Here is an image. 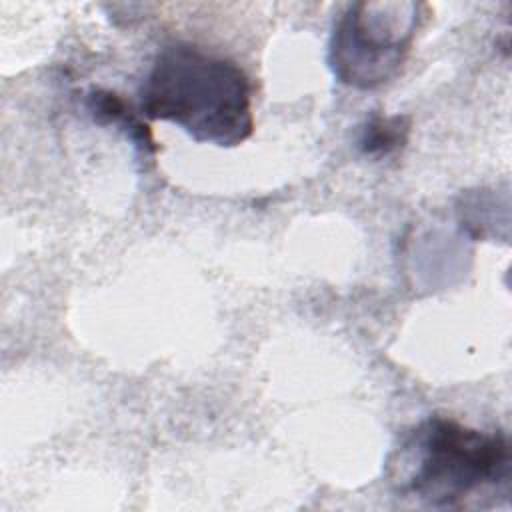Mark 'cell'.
<instances>
[{
    "instance_id": "obj_1",
    "label": "cell",
    "mask_w": 512,
    "mask_h": 512,
    "mask_svg": "<svg viewBox=\"0 0 512 512\" xmlns=\"http://www.w3.org/2000/svg\"><path fill=\"white\" fill-rule=\"evenodd\" d=\"M252 82L230 58L188 42L164 46L140 86V112L192 140L232 148L254 132Z\"/></svg>"
},
{
    "instance_id": "obj_2",
    "label": "cell",
    "mask_w": 512,
    "mask_h": 512,
    "mask_svg": "<svg viewBox=\"0 0 512 512\" xmlns=\"http://www.w3.org/2000/svg\"><path fill=\"white\" fill-rule=\"evenodd\" d=\"M510 444L452 418L430 416L394 450L386 476L394 490L432 508H462L510 478Z\"/></svg>"
},
{
    "instance_id": "obj_3",
    "label": "cell",
    "mask_w": 512,
    "mask_h": 512,
    "mask_svg": "<svg viewBox=\"0 0 512 512\" xmlns=\"http://www.w3.org/2000/svg\"><path fill=\"white\" fill-rule=\"evenodd\" d=\"M416 2H354L338 18L328 46L332 74L346 86L372 90L402 68L422 22Z\"/></svg>"
},
{
    "instance_id": "obj_4",
    "label": "cell",
    "mask_w": 512,
    "mask_h": 512,
    "mask_svg": "<svg viewBox=\"0 0 512 512\" xmlns=\"http://www.w3.org/2000/svg\"><path fill=\"white\" fill-rule=\"evenodd\" d=\"M86 108L92 114L94 122L104 124V126H120L124 130V134L146 154V152H154L156 144L154 138L148 130V126L130 110V106L114 92L110 90H102V88H94L90 90L88 98H86Z\"/></svg>"
},
{
    "instance_id": "obj_5",
    "label": "cell",
    "mask_w": 512,
    "mask_h": 512,
    "mask_svg": "<svg viewBox=\"0 0 512 512\" xmlns=\"http://www.w3.org/2000/svg\"><path fill=\"white\" fill-rule=\"evenodd\" d=\"M410 122L404 116H374L370 118L358 136V148L364 154H390L398 150L408 138Z\"/></svg>"
}]
</instances>
